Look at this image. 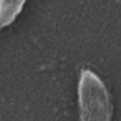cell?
Returning a JSON list of instances; mask_svg holds the SVG:
<instances>
[{"instance_id": "1", "label": "cell", "mask_w": 121, "mask_h": 121, "mask_svg": "<svg viewBox=\"0 0 121 121\" xmlns=\"http://www.w3.org/2000/svg\"><path fill=\"white\" fill-rule=\"evenodd\" d=\"M78 121H113V98L103 78L85 68L76 86Z\"/></svg>"}, {"instance_id": "2", "label": "cell", "mask_w": 121, "mask_h": 121, "mask_svg": "<svg viewBox=\"0 0 121 121\" xmlns=\"http://www.w3.org/2000/svg\"><path fill=\"white\" fill-rule=\"evenodd\" d=\"M27 0H0V28L12 25L22 13Z\"/></svg>"}]
</instances>
